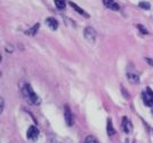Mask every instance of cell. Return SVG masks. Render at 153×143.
Here are the masks:
<instances>
[{"label":"cell","instance_id":"obj_12","mask_svg":"<svg viewBox=\"0 0 153 143\" xmlns=\"http://www.w3.org/2000/svg\"><path fill=\"white\" fill-rule=\"evenodd\" d=\"M38 29H39V24H36L32 29H30V30H28L25 33H28V34H30V36H34V33H36L37 31H38Z\"/></svg>","mask_w":153,"mask_h":143},{"label":"cell","instance_id":"obj_6","mask_svg":"<svg viewBox=\"0 0 153 143\" xmlns=\"http://www.w3.org/2000/svg\"><path fill=\"white\" fill-rule=\"evenodd\" d=\"M26 135L29 137L30 140H36L38 135H39V129L36 127V126H31V127L28 129L26 132Z\"/></svg>","mask_w":153,"mask_h":143},{"label":"cell","instance_id":"obj_15","mask_svg":"<svg viewBox=\"0 0 153 143\" xmlns=\"http://www.w3.org/2000/svg\"><path fill=\"white\" fill-rule=\"evenodd\" d=\"M128 78H129V79H130V81L131 83H138V77H137V76H134V77H133V76L131 75H128Z\"/></svg>","mask_w":153,"mask_h":143},{"label":"cell","instance_id":"obj_1","mask_svg":"<svg viewBox=\"0 0 153 143\" xmlns=\"http://www.w3.org/2000/svg\"><path fill=\"white\" fill-rule=\"evenodd\" d=\"M23 94H24V96L26 98V100L29 101L31 104H39L40 103V98H38V95L34 93V90L31 88V86H30L29 84H26L24 86Z\"/></svg>","mask_w":153,"mask_h":143},{"label":"cell","instance_id":"obj_11","mask_svg":"<svg viewBox=\"0 0 153 143\" xmlns=\"http://www.w3.org/2000/svg\"><path fill=\"white\" fill-rule=\"evenodd\" d=\"M55 5L59 9H63V8H65V1L64 0H55Z\"/></svg>","mask_w":153,"mask_h":143},{"label":"cell","instance_id":"obj_13","mask_svg":"<svg viewBox=\"0 0 153 143\" xmlns=\"http://www.w3.org/2000/svg\"><path fill=\"white\" fill-rule=\"evenodd\" d=\"M139 7L143 8V9H150V8H151V5H150V2H147V1H142V2H139Z\"/></svg>","mask_w":153,"mask_h":143},{"label":"cell","instance_id":"obj_17","mask_svg":"<svg viewBox=\"0 0 153 143\" xmlns=\"http://www.w3.org/2000/svg\"><path fill=\"white\" fill-rule=\"evenodd\" d=\"M4 110V100L1 98V111Z\"/></svg>","mask_w":153,"mask_h":143},{"label":"cell","instance_id":"obj_9","mask_svg":"<svg viewBox=\"0 0 153 143\" xmlns=\"http://www.w3.org/2000/svg\"><path fill=\"white\" fill-rule=\"evenodd\" d=\"M70 5H71V7L74 8V9H75V10H77V12L79 13V14H81V15H83V16H86V17H89V15H88L87 13H86V12H85L83 9H81V8L79 7V6H77V5H75L74 2H72V1H70Z\"/></svg>","mask_w":153,"mask_h":143},{"label":"cell","instance_id":"obj_8","mask_svg":"<svg viewBox=\"0 0 153 143\" xmlns=\"http://www.w3.org/2000/svg\"><path fill=\"white\" fill-rule=\"evenodd\" d=\"M46 23H47V25L51 28V30H56L57 26H59V22H57L54 17H48V18L46 20Z\"/></svg>","mask_w":153,"mask_h":143},{"label":"cell","instance_id":"obj_14","mask_svg":"<svg viewBox=\"0 0 153 143\" xmlns=\"http://www.w3.org/2000/svg\"><path fill=\"white\" fill-rule=\"evenodd\" d=\"M85 143H98L97 142V140L95 139L94 136H87V139L85 140Z\"/></svg>","mask_w":153,"mask_h":143},{"label":"cell","instance_id":"obj_2","mask_svg":"<svg viewBox=\"0 0 153 143\" xmlns=\"http://www.w3.org/2000/svg\"><path fill=\"white\" fill-rule=\"evenodd\" d=\"M143 102L147 106H153V90L150 87H146L142 93Z\"/></svg>","mask_w":153,"mask_h":143},{"label":"cell","instance_id":"obj_16","mask_svg":"<svg viewBox=\"0 0 153 143\" xmlns=\"http://www.w3.org/2000/svg\"><path fill=\"white\" fill-rule=\"evenodd\" d=\"M137 28H138L139 30L142 31V33H144V34H146V33H149V32H147V30L143 28V25H141V24H138V25H137Z\"/></svg>","mask_w":153,"mask_h":143},{"label":"cell","instance_id":"obj_5","mask_svg":"<svg viewBox=\"0 0 153 143\" xmlns=\"http://www.w3.org/2000/svg\"><path fill=\"white\" fill-rule=\"evenodd\" d=\"M64 117H65V122L67 126H72L73 124V117H72V112L70 110L69 106H64Z\"/></svg>","mask_w":153,"mask_h":143},{"label":"cell","instance_id":"obj_4","mask_svg":"<svg viewBox=\"0 0 153 143\" xmlns=\"http://www.w3.org/2000/svg\"><path fill=\"white\" fill-rule=\"evenodd\" d=\"M122 129H124V132L126 134H129L133 131V124H131V121L129 120L128 117L122 118Z\"/></svg>","mask_w":153,"mask_h":143},{"label":"cell","instance_id":"obj_10","mask_svg":"<svg viewBox=\"0 0 153 143\" xmlns=\"http://www.w3.org/2000/svg\"><path fill=\"white\" fill-rule=\"evenodd\" d=\"M106 131H108V134L109 136H112L114 135V133H116V131H114V128L112 126V120L111 119H108V128H106Z\"/></svg>","mask_w":153,"mask_h":143},{"label":"cell","instance_id":"obj_3","mask_svg":"<svg viewBox=\"0 0 153 143\" xmlns=\"http://www.w3.org/2000/svg\"><path fill=\"white\" fill-rule=\"evenodd\" d=\"M85 38L87 39L90 44H94L96 40V31L92 26H87L85 29Z\"/></svg>","mask_w":153,"mask_h":143},{"label":"cell","instance_id":"obj_7","mask_svg":"<svg viewBox=\"0 0 153 143\" xmlns=\"http://www.w3.org/2000/svg\"><path fill=\"white\" fill-rule=\"evenodd\" d=\"M103 2H104V5L109 8V9H111V10H116V12H117V10H120V6L118 5L114 0H103Z\"/></svg>","mask_w":153,"mask_h":143}]
</instances>
